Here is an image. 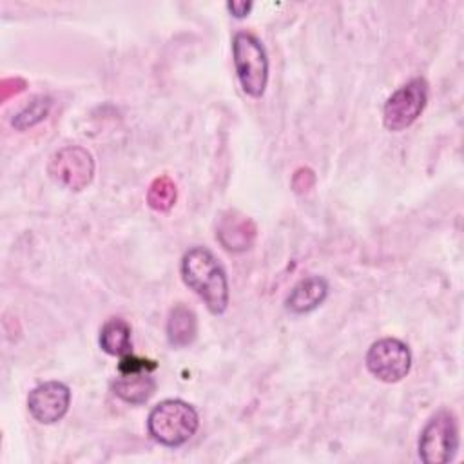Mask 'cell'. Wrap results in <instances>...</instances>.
Wrapping results in <instances>:
<instances>
[{
	"mask_svg": "<svg viewBox=\"0 0 464 464\" xmlns=\"http://www.w3.org/2000/svg\"><path fill=\"white\" fill-rule=\"evenodd\" d=\"M112 393L129 404H143L156 392V379L150 372L125 373L112 381Z\"/></svg>",
	"mask_w": 464,
	"mask_h": 464,
	"instance_id": "obj_12",
	"label": "cell"
},
{
	"mask_svg": "<svg viewBox=\"0 0 464 464\" xmlns=\"http://www.w3.org/2000/svg\"><path fill=\"white\" fill-rule=\"evenodd\" d=\"M232 60L243 92L261 98L268 83V54L263 42L248 31H237L232 38Z\"/></svg>",
	"mask_w": 464,
	"mask_h": 464,
	"instance_id": "obj_3",
	"label": "cell"
},
{
	"mask_svg": "<svg viewBox=\"0 0 464 464\" xmlns=\"http://www.w3.org/2000/svg\"><path fill=\"white\" fill-rule=\"evenodd\" d=\"M254 7V4L252 2H228L227 4V9L232 13V16H236V18H245V16H248V13H250V9Z\"/></svg>",
	"mask_w": 464,
	"mask_h": 464,
	"instance_id": "obj_18",
	"label": "cell"
},
{
	"mask_svg": "<svg viewBox=\"0 0 464 464\" xmlns=\"http://www.w3.org/2000/svg\"><path fill=\"white\" fill-rule=\"evenodd\" d=\"M314 181H315V176L310 169H299L292 178V187L295 188V192H306L308 188H312Z\"/></svg>",
	"mask_w": 464,
	"mask_h": 464,
	"instance_id": "obj_17",
	"label": "cell"
},
{
	"mask_svg": "<svg viewBox=\"0 0 464 464\" xmlns=\"http://www.w3.org/2000/svg\"><path fill=\"white\" fill-rule=\"evenodd\" d=\"M428 103V82L420 76L411 78L393 91L382 107V123L388 130L399 132L410 127Z\"/></svg>",
	"mask_w": 464,
	"mask_h": 464,
	"instance_id": "obj_5",
	"label": "cell"
},
{
	"mask_svg": "<svg viewBox=\"0 0 464 464\" xmlns=\"http://www.w3.org/2000/svg\"><path fill=\"white\" fill-rule=\"evenodd\" d=\"M198 337V317L192 308L178 303L170 308L167 317V339L174 348H185Z\"/></svg>",
	"mask_w": 464,
	"mask_h": 464,
	"instance_id": "obj_11",
	"label": "cell"
},
{
	"mask_svg": "<svg viewBox=\"0 0 464 464\" xmlns=\"http://www.w3.org/2000/svg\"><path fill=\"white\" fill-rule=\"evenodd\" d=\"M328 297V281L321 276H308L297 281L285 299V308L290 314L301 315L315 310Z\"/></svg>",
	"mask_w": 464,
	"mask_h": 464,
	"instance_id": "obj_10",
	"label": "cell"
},
{
	"mask_svg": "<svg viewBox=\"0 0 464 464\" xmlns=\"http://www.w3.org/2000/svg\"><path fill=\"white\" fill-rule=\"evenodd\" d=\"M368 372L382 382H399L411 370L410 346L397 337H382L366 352Z\"/></svg>",
	"mask_w": 464,
	"mask_h": 464,
	"instance_id": "obj_6",
	"label": "cell"
},
{
	"mask_svg": "<svg viewBox=\"0 0 464 464\" xmlns=\"http://www.w3.org/2000/svg\"><path fill=\"white\" fill-rule=\"evenodd\" d=\"M178 190L176 183L169 176H158L152 179L147 190V203L156 212H167L176 203Z\"/></svg>",
	"mask_w": 464,
	"mask_h": 464,
	"instance_id": "obj_14",
	"label": "cell"
},
{
	"mask_svg": "<svg viewBox=\"0 0 464 464\" xmlns=\"http://www.w3.org/2000/svg\"><path fill=\"white\" fill-rule=\"evenodd\" d=\"M199 428V415L192 404L181 399L158 402L147 417L149 435L161 446L178 448L188 442Z\"/></svg>",
	"mask_w": 464,
	"mask_h": 464,
	"instance_id": "obj_2",
	"label": "cell"
},
{
	"mask_svg": "<svg viewBox=\"0 0 464 464\" xmlns=\"http://www.w3.org/2000/svg\"><path fill=\"white\" fill-rule=\"evenodd\" d=\"M100 346L114 357L130 353V324L121 317L107 319L100 330Z\"/></svg>",
	"mask_w": 464,
	"mask_h": 464,
	"instance_id": "obj_13",
	"label": "cell"
},
{
	"mask_svg": "<svg viewBox=\"0 0 464 464\" xmlns=\"http://www.w3.org/2000/svg\"><path fill=\"white\" fill-rule=\"evenodd\" d=\"M459 450V426L451 411H437L419 437V457L424 464H444L453 460Z\"/></svg>",
	"mask_w": 464,
	"mask_h": 464,
	"instance_id": "obj_4",
	"label": "cell"
},
{
	"mask_svg": "<svg viewBox=\"0 0 464 464\" xmlns=\"http://www.w3.org/2000/svg\"><path fill=\"white\" fill-rule=\"evenodd\" d=\"M71 404V390L65 382L45 381L36 384L27 395V410L34 420L54 424L62 420Z\"/></svg>",
	"mask_w": 464,
	"mask_h": 464,
	"instance_id": "obj_8",
	"label": "cell"
},
{
	"mask_svg": "<svg viewBox=\"0 0 464 464\" xmlns=\"http://www.w3.org/2000/svg\"><path fill=\"white\" fill-rule=\"evenodd\" d=\"M183 283L207 304L208 312L219 315L228 306V279L218 257L205 246H192L181 257Z\"/></svg>",
	"mask_w": 464,
	"mask_h": 464,
	"instance_id": "obj_1",
	"label": "cell"
},
{
	"mask_svg": "<svg viewBox=\"0 0 464 464\" xmlns=\"http://www.w3.org/2000/svg\"><path fill=\"white\" fill-rule=\"evenodd\" d=\"M51 105H53V100L49 96H44V94L34 96L22 111H18L14 114V118L11 120L13 127L16 130H25V129L34 127L36 123H40L42 120L47 118Z\"/></svg>",
	"mask_w": 464,
	"mask_h": 464,
	"instance_id": "obj_15",
	"label": "cell"
},
{
	"mask_svg": "<svg viewBox=\"0 0 464 464\" xmlns=\"http://www.w3.org/2000/svg\"><path fill=\"white\" fill-rule=\"evenodd\" d=\"M158 368V362L152 359H145V357H138L134 353H127L120 359L118 362V373L125 375V373H140V372H154Z\"/></svg>",
	"mask_w": 464,
	"mask_h": 464,
	"instance_id": "obj_16",
	"label": "cell"
},
{
	"mask_svg": "<svg viewBox=\"0 0 464 464\" xmlns=\"http://www.w3.org/2000/svg\"><path fill=\"white\" fill-rule=\"evenodd\" d=\"M47 172L58 185L78 192L92 181L94 160L85 147L67 145L49 158Z\"/></svg>",
	"mask_w": 464,
	"mask_h": 464,
	"instance_id": "obj_7",
	"label": "cell"
},
{
	"mask_svg": "<svg viewBox=\"0 0 464 464\" xmlns=\"http://www.w3.org/2000/svg\"><path fill=\"white\" fill-rule=\"evenodd\" d=\"M257 236L256 223L239 210H225L216 227V239L228 252L248 250Z\"/></svg>",
	"mask_w": 464,
	"mask_h": 464,
	"instance_id": "obj_9",
	"label": "cell"
}]
</instances>
